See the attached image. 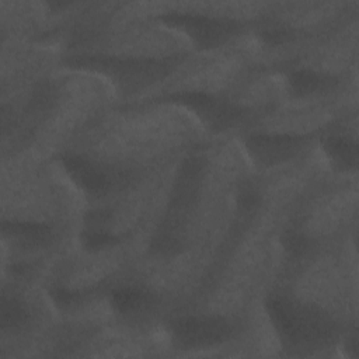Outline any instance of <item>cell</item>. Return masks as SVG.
<instances>
[{
    "instance_id": "cell-12",
    "label": "cell",
    "mask_w": 359,
    "mask_h": 359,
    "mask_svg": "<svg viewBox=\"0 0 359 359\" xmlns=\"http://www.w3.org/2000/svg\"><path fill=\"white\" fill-rule=\"evenodd\" d=\"M115 243V237L102 230H88L83 234V245L88 250H100Z\"/></svg>"
},
{
    "instance_id": "cell-9",
    "label": "cell",
    "mask_w": 359,
    "mask_h": 359,
    "mask_svg": "<svg viewBox=\"0 0 359 359\" xmlns=\"http://www.w3.org/2000/svg\"><path fill=\"white\" fill-rule=\"evenodd\" d=\"M324 149L330 158L342 168H353L358 163V147L351 139L330 136L324 142Z\"/></svg>"
},
{
    "instance_id": "cell-4",
    "label": "cell",
    "mask_w": 359,
    "mask_h": 359,
    "mask_svg": "<svg viewBox=\"0 0 359 359\" xmlns=\"http://www.w3.org/2000/svg\"><path fill=\"white\" fill-rule=\"evenodd\" d=\"M175 102L188 107L195 111L208 125L215 129H223L238 121L241 116V109L226 101L216 100L215 97L201 93V91H188L174 95Z\"/></svg>"
},
{
    "instance_id": "cell-3",
    "label": "cell",
    "mask_w": 359,
    "mask_h": 359,
    "mask_svg": "<svg viewBox=\"0 0 359 359\" xmlns=\"http://www.w3.org/2000/svg\"><path fill=\"white\" fill-rule=\"evenodd\" d=\"M164 20L187 31L199 45L212 46L226 41L237 29L234 21L194 13H171Z\"/></svg>"
},
{
    "instance_id": "cell-16",
    "label": "cell",
    "mask_w": 359,
    "mask_h": 359,
    "mask_svg": "<svg viewBox=\"0 0 359 359\" xmlns=\"http://www.w3.org/2000/svg\"><path fill=\"white\" fill-rule=\"evenodd\" d=\"M262 36L268 43H279V42H283L287 39L289 32L283 28H272V29L265 31L262 34Z\"/></svg>"
},
{
    "instance_id": "cell-7",
    "label": "cell",
    "mask_w": 359,
    "mask_h": 359,
    "mask_svg": "<svg viewBox=\"0 0 359 359\" xmlns=\"http://www.w3.org/2000/svg\"><path fill=\"white\" fill-rule=\"evenodd\" d=\"M3 231L27 247H42L50 240V230L41 223L8 222L3 224Z\"/></svg>"
},
{
    "instance_id": "cell-15",
    "label": "cell",
    "mask_w": 359,
    "mask_h": 359,
    "mask_svg": "<svg viewBox=\"0 0 359 359\" xmlns=\"http://www.w3.org/2000/svg\"><path fill=\"white\" fill-rule=\"evenodd\" d=\"M257 202H258V195H257L254 188L247 185L245 188H243L240 191V194H238V203H240V206H243L244 209H250V208L255 206Z\"/></svg>"
},
{
    "instance_id": "cell-10",
    "label": "cell",
    "mask_w": 359,
    "mask_h": 359,
    "mask_svg": "<svg viewBox=\"0 0 359 359\" xmlns=\"http://www.w3.org/2000/svg\"><path fill=\"white\" fill-rule=\"evenodd\" d=\"M28 320L24 304L13 296H1L0 302V324L4 330H18Z\"/></svg>"
},
{
    "instance_id": "cell-2",
    "label": "cell",
    "mask_w": 359,
    "mask_h": 359,
    "mask_svg": "<svg viewBox=\"0 0 359 359\" xmlns=\"http://www.w3.org/2000/svg\"><path fill=\"white\" fill-rule=\"evenodd\" d=\"M172 334L180 345L201 348L223 342L231 334V328L220 317H185L174 323Z\"/></svg>"
},
{
    "instance_id": "cell-14",
    "label": "cell",
    "mask_w": 359,
    "mask_h": 359,
    "mask_svg": "<svg viewBox=\"0 0 359 359\" xmlns=\"http://www.w3.org/2000/svg\"><path fill=\"white\" fill-rule=\"evenodd\" d=\"M50 296L53 299V302L60 306V307H67V306H72L73 303H76L77 300V293L69 290V289H65V287H55L50 290Z\"/></svg>"
},
{
    "instance_id": "cell-5",
    "label": "cell",
    "mask_w": 359,
    "mask_h": 359,
    "mask_svg": "<svg viewBox=\"0 0 359 359\" xmlns=\"http://www.w3.org/2000/svg\"><path fill=\"white\" fill-rule=\"evenodd\" d=\"M302 139L293 135H254L248 137L247 147L262 164H276L294 156Z\"/></svg>"
},
{
    "instance_id": "cell-6",
    "label": "cell",
    "mask_w": 359,
    "mask_h": 359,
    "mask_svg": "<svg viewBox=\"0 0 359 359\" xmlns=\"http://www.w3.org/2000/svg\"><path fill=\"white\" fill-rule=\"evenodd\" d=\"M63 165L83 189L100 194L108 188L107 175L87 158L81 156H66L63 157Z\"/></svg>"
},
{
    "instance_id": "cell-13",
    "label": "cell",
    "mask_w": 359,
    "mask_h": 359,
    "mask_svg": "<svg viewBox=\"0 0 359 359\" xmlns=\"http://www.w3.org/2000/svg\"><path fill=\"white\" fill-rule=\"evenodd\" d=\"M282 243H283L286 251H289L290 254H300L307 247L306 237L300 233H296V231L286 233L282 238Z\"/></svg>"
},
{
    "instance_id": "cell-11",
    "label": "cell",
    "mask_w": 359,
    "mask_h": 359,
    "mask_svg": "<svg viewBox=\"0 0 359 359\" xmlns=\"http://www.w3.org/2000/svg\"><path fill=\"white\" fill-rule=\"evenodd\" d=\"M328 79L317 72L297 70L290 76V87L299 95L311 94L327 86Z\"/></svg>"
},
{
    "instance_id": "cell-1",
    "label": "cell",
    "mask_w": 359,
    "mask_h": 359,
    "mask_svg": "<svg viewBox=\"0 0 359 359\" xmlns=\"http://www.w3.org/2000/svg\"><path fill=\"white\" fill-rule=\"evenodd\" d=\"M266 310L280 337L290 345L317 346L332 338L334 324L317 307L299 304L286 297H271Z\"/></svg>"
},
{
    "instance_id": "cell-8",
    "label": "cell",
    "mask_w": 359,
    "mask_h": 359,
    "mask_svg": "<svg viewBox=\"0 0 359 359\" xmlns=\"http://www.w3.org/2000/svg\"><path fill=\"white\" fill-rule=\"evenodd\" d=\"M111 303L118 313L133 314L146 309L151 303V296L143 289L123 287L114 292Z\"/></svg>"
}]
</instances>
